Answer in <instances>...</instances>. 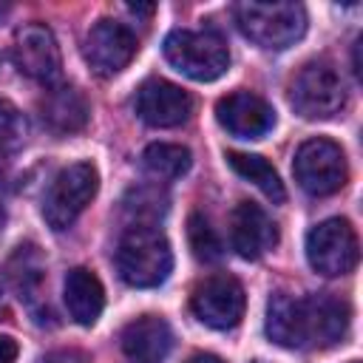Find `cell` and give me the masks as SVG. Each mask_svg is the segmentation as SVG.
<instances>
[{
  "instance_id": "cell-1",
  "label": "cell",
  "mask_w": 363,
  "mask_h": 363,
  "mask_svg": "<svg viewBox=\"0 0 363 363\" xmlns=\"http://www.w3.org/2000/svg\"><path fill=\"white\" fill-rule=\"evenodd\" d=\"M116 269L128 286H159L173 269V252L162 230L150 224H133L116 244Z\"/></svg>"
},
{
  "instance_id": "cell-2",
  "label": "cell",
  "mask_w": 363,
  "mask_h": 363,
  "mask_svg": "<svg viewBox=\"0 0 363 363\" xmlns=\"http://www.w3.org/2000/svg\"><path fill=\"white\" fill-rule=\"evenodd\" d=\"M167 62L196 82H213L230 68V48L218 31L210 28H176L164 37Z\"/></svg>"
},
{
  "instance_id": "cell-3",
  "label": "cell",
  "mask_w": 363,
  "mask_h": 363,
  "mask_svg": "<svg viewBox=\"0 0 363 363\" xmlns=\"http://www.w3.org/2000/svg\"><path fill=\"white\" fill-rule=\"evenodd\" d=\"M235 23L247 40L261 48H286L306 31V11L301 3H238Z\"/></svg>"
},
{
  "instance_id": "cell-4",
  "label": "cell",
  "mask_w": 363,
  "mask_h": 363,
  "mask_svg": "<svg viewBox=\"0 0 363 363\" xmlns=\"http://www.w3.org/2000/svg\"><path fill=\"white\" fill-rule=\"evenodd\" d=\"M96 190H99V173L91 162H74V164L62 167L51 179V184L43 196L45 224L57 233L68 230L79 218V213L94 201Z\"/></svg>"
},
{
  "instance_id": "cell-5",
  "label": "cell",
  "mask_w": 363,
  "mask_h": 363,
  "mask_svg": "<svg viewBox=\"0 0 363 363\" xmlns=\"http://www.w3.org/2000/svg\"><path fill=\"white\" fill-rule=\"evenodd\" d=\"M289 102L303 119H332L346 105V85L335 65L312 60L292 77Z\"/></svg>"
},
{
  "instance_id": "cell-6",
  "label": "cell",
  "mask_w": 363,
  "mask_h": 363,
  "mask_svg": "<svg viewBox=\"0 0 363 363\" xmlns=\"http://www.w3.org/2000/svg\"><path fill=\"white\" fill-rule=\"evenodd\" d=\"M292 170H295L298 184L309 196H332L349 179V167H346V156H343L340 145H335L332 139H323V136L306 139L295 150Z\"/></svg>"
},
{
  "instance_id": "cell-7",
  "label": "cell",
  "mask_w": 363,
  "mask_h": 363,
  "mask_svg": "<svg viewBox=\"0 0 363 363\" xmlns=\"http://www.w3.org/2000/svg\"><path fill=\"white\" fill-rule=\"evenodd\" d=\"M306 258L309 267L320 275H346L357 267L360 244L357 233L346 218H326L306 235Z\"/></svg>"
},
{
  "instance_id": "cell-8",
  "label": "cell",
  "mask_w": 363,
  "mask_h": 363,
  "mask_svg": "<svg viewBox=\"0 0 363 363\" xmlns=\"http://www.w3.org/2000/svg\"><path fill=\"white\" fill-rule=\"evenodd\" d=\"M244 286L233 275H210L190 295L193 315L210 329H233L244 318Z\"/></svg>"
},
{
  "instance_id": "cell-9",
  "label": "cell",
  "mask_w": 363,
  "mask_h": 363,
  "mask_svg": "<svg viewBox=\"0 0 363 363\" xmlns=\"http://www.w3.org/2000/svg\"><path fill=\"white\" fill-rule=\"evenodd\" d=\"M14 65L28 79H37L43 85H54L60 79L62 57L54 31L45 23H28L14 34Z\"/></svg>"
},
{
  "instance_id": "cell-10",
  "label": "cell",
  "mask_w": 363,
  "mask_h": 363,
  "mask_svg": "<svg viewBox=\"0 0 363 363\" xmlns=\"http://www.w3.org/2000/svg\"><path fill=\"white\" fill-rule=\"evenodd\" d=\"M136 34L116 20H99L91 26V31L85 34V45L82 54L88 60V65L99 74V77H113L122 68H128V62L136 57Z\"/></svg>"
},
{
  "instance_id": "cell-11",
  "label": "cell",
  "mask_w": 363,
  "mask_h": 363,
  "mask_svg": "<svg viewBox=\"0 0 363 363\" xmlns=\"http://www.w3.org/2000/svg\"><path fill=\"white\" fill-rule=\"evenodd\" d=\"M136 113L153 128H176L190 119L193 99L184 88L167 79H147L136 91Z\"/></svg>"
},
{
  "instance_id": "cell-12",
  "label": "cell",
  "mask_w": 363,
  "mask_h": 363,
  "mask_svg": "<svg viewBox=\"0 0 363 363\" xmlns=\"http://www.w3.org/2000/svg\"><path fill=\"white\" fill-rule=\"evenodd\" d=\"M216 119L224 130L238 139H261L275 125V111L267 99L250 91H233L218 99Z\"/></svg>"
},
{
  "instance_id": "cell-13",
  "label": "cell",
  "mask_w": 363,
  "mask_h": 363,
  "mask_svg": "<svg viewBox=\"0 0 363 363\" xmlns=\"http://www.w3.org/2000/svg\"><path fill=\"white\" fill-rule=\"evenodd\" d=\"M230 241L241 258L255 261L278 244V227L255 201H238L230 213Z\"/></svg>"
},
{
  "instance_id": "cell-14",
  "label": "cell",
  "mask_w": 363,
  "mask_h": 363,
  "mask_svg": "<svg viewBox=\"0 0 363 363\" xmlns=\"http://www.w3.org/2000/svg\"><path fill=\"white\" fill-rule=\"evenodd\" d=\"M349 303L329 292H318L303 298V326H306V346H335L343 340L349 329Z\"/></svg>"
},
{
  "instance_id": "cell-15",
  "label": "cell",
  "mask_w": 363,
  "mask_h": 363,
  "mask_svg": "<svg viewBox=\"0 0 363 363\" xmlns=\"http://www.w3.org/2000/svg\"><path fill=\"white\" fill-rule=\"evenodd\" d=\"M119 343L133 363H162L173 349V329L159 315H142L122 329Z\"/></svg>"
},
{
  "instance_id": "cell-16",
  "label": "cell",
  "mask_w": 363,
  "mask_h": 363,
  "mask_svg": "<svg viewBox=\"0 0 363 363\" xmlns=\"http://www.w3.org/2000/svg\"><path fill=\"white\" fill-rule=\"evenodd\" d=\"M37 108H40L43 125L60 136L82 130L91 116L85 94L74 85H48V91L43 94Z\"/></svg>"
},
{
  "instance_id": "cell-17",
  "label": "cell",
  "mask_w": 363,
  "mask_h": 363,
  "mask_svg": "<svg viewBox=\"0 0 363 363\" xmlns=\"http://www.w3.org/2000/svg\"><path fill=\"white\" fill-rule=\"evenodd\" d=\"M267 335L272 343L286 349L306 346V326H303V298L289 292H278L267 303Z\"/></svg>"
},
{
  "instance_id": "cell-18",
  "label": "cell",
  "mask_w": 363,
  "mask_h": 363,
  "mask_svg": "<svg viewBox=\"0 0 363 363\" xmlns=\"http://www.w3.org/2000/svg\"><path fill=\"white\" fill-rule=\"evenodd\" d=\"M65 306L79 326L96 323L105 309V289L96 272H91L88 267H77L65 275Z\"/></svg>"
},
{
  "instance_id": "cell-19",
  "label": "cell",
  "mask_w": 363,
  "mask_h": 363,
  "mask_svg": "<svg viewBox=\"0 0 363 363\" xmlns=\"http://www.w3.org/2000/svg\"><path fill=\"white\" fill-rule=\"evenodd\" d=\"M227 164L247 182H252L267 199L272 201H284L286 199V190H284V182L278 176V170L258 153H238V150H230L227 153Z\"/></svg>"
},
{
  "instance_id": "cell-20",
  "label": "cell",
  "mask_w": 363,
  "mask_h": 363,
  "mask_svg": "<svg viewBox=\"0 0 363 363\" xmlns=\"http://www.w3.org/2000/svg\"><path fill=\"white\" fill-rule=\"evenodd\" d=\"M142 164L145 170L153 176V179H162V182H170V179H179L190 170L193 164V156L184 145H173V142H153L145 147L142 153Z\"/></svg>"
},
{
  "instance_id": "cell-21",
  "label": "cell",
  "mask_w": 363,
  "mask_h": 363,
  "mask_svg": "<svg viewBox=\"0 0 363 363\" xmlns=\"http://www.w3.org/2000/svg\"><path fill=\"white\" fill-rule=\"evenodd\" d=\"M187 241H190V250H193V255L199 261L213 264V261L221 258V238L213 230L207 216L190 213V218H187Z\"/></svg>"
},
{
  "instance_id": "cell-22",
  "label": "cell",
  "mask_w": 363,
  "mask_h": 363,
  "mask_svg": "<svg viewBox=\"0 0 363 363\" xmlns=\"http://www.w3.org/2000/svg\"><path fill=\"white\" fill-rule=\"evenodd\" d=\"M125 210L136 218V224L156 227L153 221L167 213V196L159 193L156 187H139V190H130V196L125 199Z\"/></svg>"
},
{
  "instance_id": "cell-23",
  "label": "cell",
  "mask_w": 363,
  "mask_h": 363,
  "mask_svg": "<svg viewBox=\"0 0 363 363\" xmlns=\"http://www.w3.org/2000/svg\"><path fill=\"white\" fill-rule=\"evenodd\" d=\"M26 142V116L6 99H0V153H11Z\"/></svg>"
},
{
  "instance_id": "cell-24",
  "label": "cell",
  "mask_w": 363,
  "mask_h": 363,
  "mask_svg": "<svg viewBox=\"0 0 363 363\" xmlns=\"http://www.w3.org/2000/svg\"><path fill=\"white\" fill-rule=\"evenodd\" d=\"M40 363H91V360L77 349H57V352L45 354Z\"/></svg>"
},
{
  "instance_id": "cell-25",
  "label": "cell",
  "mask_w": 363,
  "mask_h": 363,
  "mask_svg": "<svg viewBox=\"0 0 363 363\" xmlns=\"http://www.w3.org/2000/svg\"><path fill=\"white\" fill-rule=\"evenodd\" d=\"M17 352H20L17 340L9 337V335H0V363H14L17 360Z\"/></svg>"
},
{
  "instance_id": "cell-26",
  "label": "cell",
  "mask_w": 363,
  "mask_h": 363,
  "mask_svg": "<svg viewBox=\"0 0 363 363\" xmlns=\"http://www.w3.org/2000/svg\"><path fill=\"white\" fill-rule=\"evenodd\" d=\"M187 363H224L218 354H210V352H199L193 357H187Z\"/></svg>"
},
{
  "instance_id": "cell-27",
  "label": "cell",
  "mask_w": 363,
  "mask_h": 363,
  "mask_svg": "<svg viewBox=\"0 0 363 363\" xmlns=\"http://www.w3.org/2000/svg\"><path fill=\"white\" fill-rule=\"evenodd\" d=\"M0 218H3V199H0Z\"/></svg>"
},
{
  "instance_id": "cell-28",
  "label": "cell",
  "mask_w": 363,
  "mask_h": 363,
  "mask_svg": "<svg viewBox=\"0 0 363 363\" xmlns=\"http://www.w3.org/2000/svg\"><path fill=\"white\" fill-rule=\"evenodd\" d=\"M349 363H357V360H349Z\"/></svg>"
},
{
  "instance_id": "cell-29",
  "label": "cell",
  "mask_w": 363,
  "mask_h": 363,
  "mask_svg": "<svg viewBox=\"0 0 363 363\" xmlns=\"http://www.w3.org/2000/svg\"><path fill=\"white\" fill-rule=\"evenodd\" d=\"M255 363H261V360H255Z\"/></svg>"
}]
</instances>
